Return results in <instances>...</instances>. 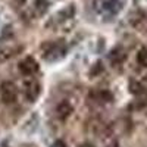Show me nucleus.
Returning <instances> with one entry per match:
<instances>
[{
	"instance_id": "nucleus-1",
	"label": "nucleus",
	"mask_w": 147,
	"mask_h": 147,
	"mask_svg": "<svg viewBox=\"0 0 147 147\" xmlns=\"http://www.w3.org/2000/svg\"><path fill=\"white\" fill-rule=\"evenodd\" d=\"M66 53V46L62 41H57V43H52L50 46L47 47V50L44 52V59L49 60V62H56V60L62 59Z\"/></svg>"
},
{
	"instance_id": "nucleus-4",
	"label": "nucleus",
	"mask_w": 147,
	"mask_h": 147,
	"mask_svg": "<svg viewBox=\"0 0 147 147\" xmlns=\"http://www.w3.org/2000/svg\"><path fill=\"white\" fill-rule=\"evenodd\" d=\"M40 91H41V88H40V84L37 81H30L25 84V96L30 102H35L38 99Z\"/></svg>"
},
{
	"instance_id": "nucleus-8",
	"label": "nucleus",
	"mask_w": 147,
	"mask_h": 147,
	"mask_svg": "<svg viewBox=\"0 0 147 147\" xmlns=\"http://www.w3.org/2000/svg\"><path fill=\"white\" fill-rule=\"evenodd\" d=\"M129 93H132L134 96H144V94H146V90H144V87H143L141 82L131 80V81H129Z\"/></svg>"
},
{
	"instance_id": "nucleus-13",
	"label": "nucleus",
	"mask_w": 147,
	"mask_h": 147,
	"mask_svg": "<svg viewBox=\"0 0 147 147\" xmlns=\"http://www.w3.org/2000/svg\"><path fill=\"white\" fill-rule=\"evenodd\" d=\"M80 147H94V146H93L91 143H84V144H81Z\"/></svg>"
},
{
	"instance_id": "nucleus-11",
	"label": "nucleus",
	"mask_w": 147,
	"mask_h": 147,
	"mask_svg": "<svg viewBox=\"0 0 147 147\" xmlns=\"http://www.w3.org/2000/svg\"><path fill=\"white\" fill-rule=\"evenodd\" d=\"M53 147H66V146H65L63 141H56V143L53 144Z\"/></svg>"
},
{
	"instance_id": "nucleus-5",
	"label": "nucleus",
	"mask_w": 147,
	"mask_h": 147,
	"mask_svg": "<svg viewBox=\"0 0 147 147\" xmlns=\"http://www.w3.org/2000/svg\"><path fill=\"white\" fill-rule=\"evenodd\" d=\"M91 97H93L96 102H99V103H109V102H112V100H113L112 93L107 91V90L94 91V93H91Z\"/></svg>"
},
{
	"instance_id": "nucleus-2",
	"label": "nucleus",
	"mask_w": 147,
	"mask_h": 147,
	"mask_svg": "<svg viewBox=\"0 0 147 147\" xmlns=\"http://www.w3.org/2000/svg\"><path fill=\"white\" fill-rule=\"evenodd\" d=\"M0 94H2V99H3L5 103H7V105L13 103L16 100V97H18L16 85L13 82H10V81L2 82V85H0Z\"/></svg>"
},
{
	"instance_id": "nucleus-7",
	"label": "nucleus",
	"mask_w": 147,
	"mask_h": 147,
	"mask_svg": "<svg viewBox=\"0 0 147 147\" xmlns=\"http://www.w3.org/2000/svg\"><path fill=\"white\" fill-rule=\"evenodd\" d=\"M72 112V106L68 103V102H62L59 103L57 107H56V115L60 118V119H66Z\"/></svg>"
},
{
	"instance_id": "nucleus-9",
	"label": "nucleus",
	"mask_w": 147,
	"mask_h": 147,
	"mask_svg": "<svg viewBox=\"0 0 147 147\" xmlns=\"http://www.w3.org/2000/svg\"><path fill=\"white\" fill-rule=\"evenodd\" d=\"M137 62H138V65L147 68V47H143V49L138 50V53H137Z\"/></svg>"
},
{
	"instance_id": "nucleus-12",
	"label": "nucleus",
	"mask_w": 147,
	"mask_h": 147,
	"mask_svg": "<svg viewBox=\"0 0 147 147\" xmlns=\"http://www.w3.org/2000/svg\"><path fill=\"white\" fill-rule=\"evenodd\" d=\"M106 147H119V144H118V141H112L110 144H107Z\"/></svg>"
},
{
	"instance_id": "nucleus-6",
	"label": "nucleus",
	"mask_w": 147,
	"mask_h": 147,
	"mask_svg": "<svg viewBox=\"0 0 147 147\" xmlns=\"http://www.w3.org/2000/svg\"><path fill=\"white\" fill-rule=\"evenodd\" d=\"M125 57H127V55H125V52L122 50L121 47H116V49H113L112 52L109 53V60L112 63H115V65H118V63H122L125 60Z\"/></svg>"
},
{
	"instance_id": "nucleus-10",
	"label": "nucleus",
	"mask_w": 147,
	"mask_h": 147,
	"mask_svg": "<svg viewBox=\"0 0 147 147\" xmlns=\"http://www.w3.org/2000/svg\"><path fill=\"white\" fill-rule=\"evenodd\" d=\"M46 5H47V0H35V6H37V9H38L40 12L44 10Z\"/></svg>"
},
{
	"instance_id": "nucleus-3",
	"label": "nucleus",
	"mask_w": 147,
	"mask_h": 147,
	"mask_svg": "<svg viewBox=\"0 0 147 147\" xmlns=\"http://www.w3.org/2000/svg\"><path fill=\"white\" fill-rule=\"evenodd\" d=\"M18 69L22 75H32V74H35L38 71V63H37L32 57L28 56L25 59H22L18 63Z\"/></svg>"
}]
</instances>
